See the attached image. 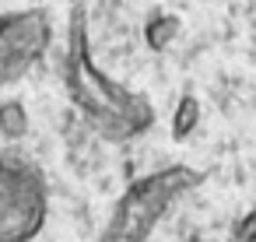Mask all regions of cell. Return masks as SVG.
<instances>
[{
    "label": "cell",
    "mask_w": 256,
    "mask_h": 242,
    "mask_svg": "<svg viewBox=\"0 0 256 242\" xmlns=\"http://www.w3.org/2000/svg\"><path fill=\"white\" fill-rule=\"evenodd\" d=\"M64 81L78 109L88 112V120L109 137V140H130L151 123V106L116 84L109 74H102L88 50V25L81 4L70 11V36H67V60H64Z\"/></svg>",
    "instance_id": "6da1fadb"
},
{
    "label": "cell",
    "mask_w": 256,
    "mask_h": 242,
    "mask_svg": "<svg viewBox=\"0 0 256 242\" xmlns=\"http://www.w3.org/2000/svg\"><path fill=\"white\" fill-rule=\"evenodd\" d=\"M196 182H200V176L190 165H168V168H158V172L130 182L126 193L120 196L112 218H109L102 242H148L154 224Z\"/></svg>",
    "instance_id": "7a4b0ae2"
},
{
    "label": "cell",
    "mask_w": 256,
    "mask_h": 242,
    "mask_svg": "<svg viewBox=\"0 0 256 242\" xmlns=\"http://www.w3.org/2000/svg\"><path fill=\"white\" fill-rule=\"evenodd\" d=\"M46 224V186L36 168L0 154V242H32Z\"/></svg>",
    "instance_id": "3957f363"
},
{
    "label": "cell",
    "mask_w": 256,
    "mask_h": 242,
    "mask_svg": "<svg viewBox=\"0 0 256 242\" xmlns=\"http://www.w3.org/2000/svg\"><path fill=\"white\" fill-rule=\"evenodd\" d=\"M50 28L42 14H8L0 18V84L22 74L42 50Z\"/></svg>",
    "instance_id": "277c9868"
},
{
    "label": "cell",
    "mask_w": 256,
    "mask_h": 242,
    "mask_svg": "<svg viewBox=\"0 0 256 242\" xmlns=\"http://www.w3.org/2000/svg\"><path fill=\"white\" fill-rule=\"evenodd\" d=\"M0 130H4L8 137H22L25 134V109L18 102L0 106Z\"/></svg>",
    "instance_id": "5b68a950"
},
{
    "label": "cell",
    "mask_w": 256,
    "mask_h": 242,
    "mask_svg": "<svg viewBox=\"0 0 256 242\" xmlns=\"http://www.w3.org/2000/svg\"><path fill=\"white\" fill-rule=\"evenodd\" d=\"M196 123V102L193 98H182L179 102V120H176V137H186Z\"/></svg>",
    "instance_id": "8992f818"
},
{
    "label": "cell",
    "mask_w": 256,
    "mask_h": 242,
    "mask_svg": "<svg viewBox=\"0 0 256 242\" xmlns=\"http://www.w3.org/2000/svg\"><path fill=\"white\" fill-rule=\"evenodd\" d=\"M235 238H238V242H256V214H249V218L238 224Z\"/></svg>",
    "instance_id": "52a82bcc"
}]
</instances>
